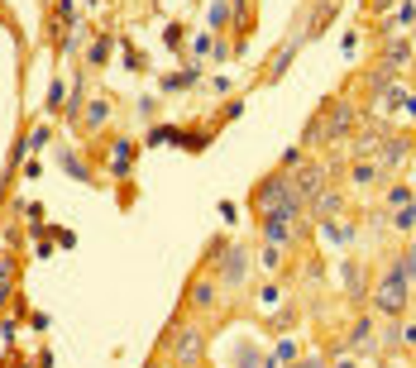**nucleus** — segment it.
Returning a JSON list of instances; mask_svg holds the SVG:
<instances>
[{
	"label": "nucleus",
	"instance_id": "1",
	"mask_svg": "<svg viewBox=\"0 0 416 368\" xmlns=\"http://www.w3.org/2000/svg\"><path fill=\"white\" fill-rule=\"evenodd\" d=\"M297 186H292V177H268V182H258V191H254V206L263 210V215H273V210H297Z\"/></svg>",
	"mask_w": 416,
	"mask_h": 368
},
{
	"label": "nucleus",
	"instance_id": "2",
	"mask_svg": "<svg viewBox=\"0 0 416 368\" xmlns=\"http://www.w3.org/2000/svg\"><path fill=\"white\" fill-rule=\"evenodd\" d=\"M373 306L383 315H402V306H407V273H402V263H392L383 273V282L373 292Z\"/></svg>",
	"mask_w": 416,
	"mask_h": 368
},
{
	"label": "nucleus",
	"instance_id": "3",
	"mask_svg": "<svg viewBox=\"0 0 416 368\" xmlns=\"http://www.w3.org/2000/svg\"><path fill=\"white\" fill-rule=\"evenodd\" d=\"M167 349H172V359H177V364L182 368H192L196 359H201V354H206V344H201V330H177V340H172V335H167Z\"/></svg>",
	"mask_w": 416,
	"mask_h": 368
},
{
	"label": "nucleus",
	"instance_id": "4",
	"mask_svg": "<svg viewBox=\"0 0 416 368\" xmlns=\"http://www.w3.org/2000/svg\"><path fill=\"white\" fill-rule=\"evenodd\" d=\"M221 282H230V287H240V282H244V273H249V249H240V244H235V249H225L221 254Z\"/></svg>",
	"mask_w": 416,
	"mask_h": 368
},
{
	"label": "nucleus",
	"instance_id": "5",
	"mask_svg": "<svg viewBox=\"0 0 416 368\" xmlns=\"http://www.w3.org/2000/svg\"><path fill=\"white\" fill-rule=\"evenodd\" d=\"M292 215H297V210H273V215H268V230H263V235H268V244H277V249H282V244H292V239H297V230H292Z\"/></svg>",
	"mask_w": 416,
	"mask_h": 368
},
{
	"label": "nucleus",
	"instance_id": "6",
	"mask_svg": "<svg viewBox=\"0 0 416 368\" xmlns=\"http://www.w3.org/2000/svg\"><path fill=\"white\" fill-rule=\"evenodd\" d=\"M354 115H359L354 105H349V101H340V105H335V115H331V120H321V134H326V139H340V134H345L349 125H354Z\"/></svg>",
	"mask_w": 416,
	"mask_h": 368
},
{
	"label": "nucleus",
	"instance_id": "7",
	"mask_svg": "<svg viewBox=\"0 0 416 368\" xmlns=\"http://www.w3.org/2000/svg\"><path fill=\"white\" fill-rule=\"evenodd\" d=\"M216 301H221V287H216L211 278H196L192 282V306L196 311H216Z\"/></svg>",
	"mask_w": 416,
	"mask_h": 368
},
{
	"label": "nucleus",
	"instance_id": "8",
	"mask_svg": "<svg viewBox=\"0 0 416 368\" xmlns=\"http://www.w3.org/2000/svg\"><path fill=\"white\" fill-rule=\"evenodd\" d=\"M321 177H326V168H321V163H311V168H302V172L292 177V186H297V196H316V191H326V186H321Z\"/></svg>",
	"mask_w": 416,
	"mask_h": 368
},
{
	"label": "nucleus",
	"instance_id": "9",
	"mask_svg": "<svg viewBox=\"0 0 416 368\" xmlns=\"http://www.w3.org/2000/svg\"><path fill=\"white\" fill-rule=\"evenodd\" d=\"M302 43H306V34H297L292 43H282V48H277V57H273V67H268V77H282V72L292 67V57H297V48H302Z\"/></svg>",
	"mask_w": 416,
	"mask_h": 368
},
{
	"label": "nucleus",
	"instance_id": "10",
	"mask_svg": "<svg viewBox=\"0 0 416 368\" xmlns=\"http://www.w3.org/2000/svg\"><path fill=\"white\" fill-rule=\"evenodd\" d=\"M378 149H383V168L392 172L397 163H407V149H412V144H407V139H383Z\"/></svg>",
	"mask_w": 416,
	"mask_h": 368
},
{
	"label": "nucleus",
	"instance_id": "11",
	"mask_svg": "<svg viewBox=\"0 0 416 368\" xmlns=\"http://www.w3.org/2000/svg\"><path fill=\"white\" fill-rule=\"evenodd\" d=\"M57 168H62V172H72L77 182H91V172H86V163H82L77 154H72V149H57Z\"/></svg>",
	"mask_w": 416,
	"mask_h": 368
},
{
	"label": "nucleus",
	"instance_id": "12",
	"mask_svg": "<svg viewBox=\"0 0 416 368\" xmlns=\"http://www.w3.org/2000/svg\"><path fill=\"white\" fill-rule=\"evenodd\" d=\"M407 57H412V43H407V39H388V43H383V62H388V67H402Z\"/></svg>",
	"mask_w": 416,
	"mask_h": 368
},
{
	"label": "nucleus",
	"instance_id": "13",
	"mask_svg": "<svg viewBox=\"0 0 416 368\" xmlns=\"http://www.w3.org/2000/svg\"><path fill=\"white\" fill-rule=\"evenodd\" d=\"M349 344H354V349H363V354H373V349H378V344H373V320H368V315H363L359 325H354Z\"/></svg>",
	"mask_w": 416,
	"mask_h": 368
},
{
	"label": "nucleus",
	"instance_id": "14",
	"mask_svg": "<svg viewBox=\"0 0 416 368\" xmlns=\"http://www.w3.org/2000/svg\"><path fill=\"white\" fill-rule=\"evenodd\" d=\"M130 158H134V144H130V139H120V144H115V158H111L115 177H125V172H130Z\"/></svg>",
	"mask_w": 416,
	"mask_h": 368
},
{
	"label": "nucleus",
	"instance_id": "15",
	"mask_svg": "<svg viewBox=\"0 0 416 368\" xmlns=\"http://www.w3.org/2000/svg\"><path fill=\"white\" fill-rule=\"evenodd\" d=\"M340 206H345L340 191H316V210H321V215H340Z\"/></svg>",
	"mask_w": 416,
	"mask_h": 368
},
{
	"label": "nucleus",
	"instance_id": "16",
	"mask_svg": "<svg viewBox=\"0 0 416 368\" xmlns=\"http://www.w3.org/2000/svg\"><path fill=\"white\" fill-rule=\"evenodd\" d=\"M106 120H111V105H106V101H91V105H86V125H91V130H101Z\"/></svg>",
	"mask_w": 416,
	"mask_h": 368
},
{
	"label": "nucleus",
	"instance_id": "17",
	"mask_svg": "<svg viewBox=\"0 0 416 368\" xmlns=\"http://www.w3.org/2000/svg\"><path fill=\"white\" fill-rule=\"evenodd\" d=\"M345 287L354 292V297L363 292V273H359V263H345Z\"/></svg>",
	"mask_w": 416,
	"mask_h": 368
},
{
	"label": "nucleus",
	"instance_id": "18",
	"mask_svg": "<svg viewBox=\"0 0 416 368\" xmlns=\"http://www.w3.org/2000/svg\"><path fill=\"white\" fill-rule=\"evenodd\" d=\"M368 182H378V168L373 163H354V186H368Z\"/></svg>",
	"mask_w": 416,
	"mask_h": 368
},
{
	"label": "nucleus",
	"instance_id": "19",
	"mask_svg": "<svg viewBox=\"0 0 416 368\" xmlns=\"http://www.w3.org/2000/svg\"><path fill=\"white\" fill-rule=\"evenodd\" d=\"M196 81V72L187 67V72H177V77H163V91H182V86H192Z\"/></svg>",
	"mask_w": 416,
	"mask_h": 368
},
{
	"label": "nucleus",
	"instance_id": "20",
	"mask_svg": "<svg viewBox=\"0 0 416 368\" xmlns=\"http://www.w3.org/2000/svg\"><path fill=\"white\" fill-rule=\"evenodd\" d=\"M62 101H67V86H62V81H53V86H48V110H62Z\"/></svg>",
	"mask_w": 416,
	"mask_h": 368
},
{
	"label": "nucleus",
	"instance_id": "21",
	"mask_svg": "<svg viewBox=\"0 0 416 368\" xmlns=\"http://www.w3.org/2000/svg\"><path fill=\"white\" fill-rule=\"evenodd\" d=\"M397 263H402V273H407V282H416V244H412V249H407V254H402Z\"/></svg>",
	"mask_w": 416,
	"mask_h": 368
},
{
	"label": "nucleus",
	"instance_id": "22",
	"mask_svg": "<svg viewBox=\"0 0 416 368\" xmlns=\"http://www.w3.org/2000/svg\"><path fill=\"white\" fill-rule=\"evenodd\" d=\"M392 225H397V230H412V225H416V206H402V210H397V220H392Z\"/></svg>",
	"mask_w": 416,
	"mask_h": 368
},
{
	"label": "nucleus",
	"instance_id": "23",
	"mask_svg": "<svg viewBox=\"0 0 416 368\" xmlns=\"http://www.w3.org/2000/svg\"><path fill=\"white\" fill-rule=\"evenodd\" d=\"M225 20H230V5H225V0H216V5H211V29H221Z\"/></svg>",
	"mask_w": 416,
	"mask_h": 368
},
{
	"label": "nucleus",
	"instance_id": "24",
	"mask_svg": "<svg viewBox=\"0 0 416 368\" xmlns=\"http://www.w3.org/2000/svg\"><path fill=\"white\" fill-rule=\"evenodd\" d=\"M388 201H392V206H412V186H392Z\"/></svg>",
	"mask_w": 416,
	"mask_h": 368
},
{
	"label": "nucleus",
	"instance_id": "25",
	"mask_svg": "<svg viewBox=\"0 0 416 368\" xmlns=\"http://www.w3.org/2000/svg\"><path fill=\"white\" fill-rule=\"evenodd\" d=\"M182 34H187V29H182V25H167V29H163L167 48H182Z\"/></svg>",
	"mask_w": 416,
	"mask_h": 368
},
{
	"label": "nucleus",
	"instance_id": "26",
	"mask_svg": "<svg viewBox=\"0 0 416 368\" xmlns=\"http://www.w3.org/2000/svg\"><path fill=\"white\" fill-rule=\"evenodd\" d=\"M397 25H416V5H412V0H402V10H397Z\"/></svg>",
	"mask_w": 416,
	"mask_h": 368
},
{
	"label": "nucleus",
	"instance_id": "27",
	"mask_svg": "<svg viewBox=\"0 0 416 368\" xmlns=\"http://www.w3.org/2000/svg\"><path fill=\"white\" fill-rule=\"evenodd\" d=\"M0 282H10V259L0 254Z\"/></svg>",
	"mask_w": 416,
	"mask_h": 368
},
{
	"label": "nucleus",
	"instance_id": "28",
	"mask_svg": "<svg viewBox=\"0 0 416 368\" xmlns=\"http://www.w3.org/2000/svg\"><path fill=\"white\" fill-rule=\"evenodd\" d=\"M302 368H326V359H321V354H311V359H306Z\"/></svg>",
	"mask_w": 416,
	"mask_h": 368
},
{
	"label": "nucleus",
	"instance_id": "29",
	"mask_svg": "<svg viewBox=\"0 0 416 368\" xmlns=\"http://www.w3.org/2000/svg\"><path fill=\"white\" fill-rule=\"evenodd\" d=\"M388 5H397V0H373V10H388Z\"/></svg>",
	"mask_w": 416,
	"mask_h": 368
},
{
	"label": "nucleus",
	"instance_id": "30",
	"mask_svg": "<svg viewBox=\"0 0 416 368\" xmlns=\"http://www.w3.org/2000/svg\"><path fill=\"white\" fill-rule=\"evenodd\" d=\"M407 344H412V349H416V325H412V330H407Z\"/></svg>",
	"mask_w": 416,
	"mask_h": 368
},
{
	"label": "nucleus",
	"instance_id": "31",
	"mask_svg": "<svg viewBox=\"0 0 416 368\" xmlns=\"http://www.w3.org/2000/svg\"><path fill=\"white\" fill-rule=\"evenodd\" d=\"M340 368H354V364H340Z\"/></svg>",
	"mask_w": 416,
	"mask_h": 368
}]
</instances>
